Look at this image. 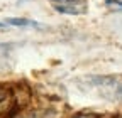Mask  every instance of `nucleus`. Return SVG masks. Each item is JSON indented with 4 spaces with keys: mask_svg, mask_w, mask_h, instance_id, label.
<instances>
[{
    "mask_svg": "<svg viewBox=\"0 0 122 118\" xmlns=\"http://www.w3.org/2000/svg\"><path fill=\"white\" fill-rule=\"evenodd\" d=\"M105 5L112 10H122V0H105Z\"/></svg>",
    "mask_w": 122,
    "mask_h": 118,
    "instance_id": "obj_3",
    "label": "nucleus"
},
{
    "mask_svg": "<svg viewBox=\"0 0 122 118\" xmlns=\"http://www.w3.org/2000/svg\"><path fill=\"white\" fill-rule=\"evenodd\" d=\"M53 9L66 15H83L88 10L86 0H49Z\"/></svg>",
    "mask_w": 122,
    "mask_h": 118,
    "instance_id": "obj_1",
    "label": "nucleus"
},
{
    "mask_svg": "<svg viewBox=\"0 0 122 118\" xmlns=\"http://www.w3.org/2000/svg\"><path fill=\"white\" fill-rule=\"evenodd\" d=\"M75 118H95V115H76Z\"/></svg>",
    "mask_w": 122,
    "mask_h": 118,
    "instance_id": "obj_4",
    "label": "nucleus"
},
{
    "mask_svg": "<svg viewBox=\"0 0 122 118\" xmlns=\"http://www.w3.org/2000/svg\"><path fill=\"white\" fill-rule=\"evenodd\" d=\"M5 24L7 25H14V27H36V29L44 27L42 24H39L36 20L24 19V17H9V19H5Z\"/></svg>",
    "mask_w": 122,
    "mask_h": 118,
    "instance_id": "obj_2",
    "label": "nucleus"
},
{
    "mask_svg": "<svg viewBox=\"0 0 122 118\" xmlns=\"http://www.w3.org/2000/svg\"><path fill=\"white\" fill-rule=\"evenodd\" d=\"M7 29H9V27H7L5 22H0V31H7Z\"/></svg>",
    "mask_w": 122,
    "mask_h": 118,
    "instance_id": "obj_5",
    "label": "nucleus"
}]
</instances>
